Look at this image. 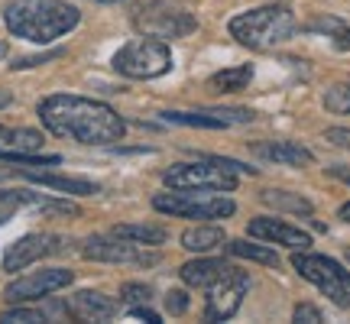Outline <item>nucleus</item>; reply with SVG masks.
Masks as SVG:
<instances>
[{
    "label": "nucleus",
    "mask_w": 350,
    "mask_h": 324,
    "mask_svg": "<svg viewBox=\"0 0 350 324\" xmlns=\"http://www.w3.org/2000/svg\"><path fill=\"white\" fill-rule=\"evenodd\" d=\"M230 36L237 39L240 46H247L253 52L275 49L299 33V20L295 13L282 7V3H269V7H256L230 20Z\"/></svg>",
    "instance_id": "3"
},
{
    "label": "nucleus",
    "mask_w": 350,
    "mask_h": 324,
    "mask_svg": "<svg viewBox=\"0 0 350 324\" xmlns=\"http://www.w3.org/2000/svg\"><path fill=\"white\" fill-rule=\"evenodd\" d=\"M7 221H10V211H7V214H0V224H7Z\"/></svg>",
    "instance_id": "39"
},
{
    "label": "nucleus",
    "mask_w": 350,
    "mask_h": 324,
    "mask_svg": "<svg viewBox=\"0 0 350 324\" xmlns=\"http://www.w3.org/2000/svg\"><path fill=\"white\" fill-rule=\"evenodd\" d=\"M250 292V275L243 273V269H227L217 282L211 286V295H208V321H227V318H234L240 312V305H243V295Z\"/></svg>",
    "instance_id": "11"
},
{
    "label": "nucleus",
    "mask_w": 350,
    "mask_h": 324,
    "mask_svg": "<svg viewBox=\"0 0 350 324\" xmlns=\"http://www.w3.org/2000/svg\"><path fill=\"white\" fill-rule=\"evenodd\" d=\"M130 314H133V318H139V321H150V324H163V318H159V314H156V312H150V308H146V305H130Z\"/></svg>",
    "instance_id": "34"
},
{
    "label": "nucleus",
    "mask_w": 350,
    "mask_h": 324,
    "mask_svg": "<svg viewBox=\"0 0 350 324\" xmlns=\"http://www.w3.org/2000/svg\"><path fill=\"white\" fill-rule=\"evenodd\" d=\"M250 152L256 156V159L292 165V169H305V165H312L314 162L312 150H305V146L292 143V139H266V143H253Z\"/></svg>",
    "instance_id": "15"
},
{
    "label": "nucleus",
    "mask_w": 350,
    "mask_h": 324,
    "mask_svg": "<svg viewBox=\"0 0 350 324\" xmlns=\"http://www.w3.org/2000/svg\"><path fill=\"white\" fill-rule=\"evenodd\" d=\"M113 237L120 240H133V243H143V247H159L165 243V227H156V224H117L111 227Z\"/></svg>",
    "instance_id": "23"
},
{
    "label": "nucleus",
    "mask_w": 350,
    "mask_h": 324,
    "mask_svg": "<svg viewBox=\"0 0 350 324\" xmlns=\"http://www.w3.org/2000/svg\"><path fill=\"white\" fill-rule=\"evenodd\" d=\"M39 120L52 137L72 139L81 146H113L124 139L126 124L111 104L78 94H49L39 100Z\"/></svg>",
    "instance_id": "1"
},
{
    "label": "nucleus",
    "mask_w": 350,
    "mask_h": 324,
    "mask_svg": "<svg viewBox=\"0 0 350 324\" xmlns=\"http://www.w3.org/2000/svg\"><path fill=\"white\" fill-rule=\"evenodd\" d=\"M262 204H269L275 211H288V214H301V217H312L314 204L308 198H301L295 191H262L260 195Z\"/></svg>",
    "instance_id": "24"
},
{
    "label": "nucleus",
    "mask_w": 350,
    "mask_h": 324,
    "mask_svg": "<svg viewBox=\"0 0 350 324\" xmlns=\"http://www.w3.org/2000/svg\"><path fill=\"white\" fill-rule=\"evenodd\" d=\"M120 301H126V305H150L152 288L143 286V282H124L120 286Z\"/></svg>",
    "instance_id": "28"
},
{
    "label": "nucleus",
    "mask_w": 350,
    "mask_h": 324,
    "mask_svg": "<svg viewBox=\"0 0 350 324\" xmlns=\"http://www.w3.org/2000/svg\"><path fill=\"white\" fill-rule=\"evenodd\" d=\"M250 237L256 240H266V243H279V247H288V249H308L312 247V237L301 230V227H292L279 217H256L250 221Z\"/></svg>",
    "instance_id": "14"
},
{
    "label": "nucleus",
    "mask_w": 350,
    "mask_h": 324,
    "mask_svg": "<svg viewBox=\"0 0 350 324\" xmlns=\"http://www.w3.org/2000/svg\"><path fill=\"white\" fill-rule=\"evenodd\" d=\"M163 120L178 126H204V130H224V126L250 124L253 111L247 107H204V111H163Z\"/></svg>",
    "instance_id": "13"
},
{
    "label": "nucleus",
    "mask_w": 350,
    "mask_h": 324,
    "mask_svg": "<svg viewBox=\"0 0 350 324\" xmlns=\"http://www.w3.org/2000/svg\"><path fill=\"white\" fill-rule=\"evenodd\" d=\"M3 23L13 36L49 46L81 23V13L68 0H7Z\"/></svg>",
    "instance_id": "2"
},
{
    "label": "nucleus",
    "mask_w": 350,
    "mask_h": 324,
    "mask_svg": "<svg viewBox=\"0 0 350 324\" xmlns=\"http://www.w3.org/2000/svg\"><path fill=\"white\" fill-rule=\"evenodd\" d=\"M23 178H29L33 185L52 188V191H65V195H75V198H88V195H98L100 185L91 182V178H81V175H59V172H39V169H20Z\"/></svg>",
    "instance_id": "17"
},
{
    "label": "nucleus",
    "mask_w": 350,
    "mask_h": 324,
    "mask_svg": "<svg viewBox=\"0 0 350 324\" xmlns=\"http://www.w3.org/2000/svg\"><path fill=\"white\" fill-rule=\"evenodd\" d=\"M0 321H7V324H16V321H49V314H46V308L39 312V308H23V305H13V308H7V312L0 314Z\"/></svg>",
    "instance_id": "29"
},
{
    "label": "nucleus",
    "mask_w": 350,
    "mask_h": 324,
    "mask_svg": "<svg viewBox=\"0 0 350 324\" xmlns=\"http://www.w3.org/2000/svg\"><path fill=\"white\" fill-rule=\"evenodd\" d=\"M250 78H253L250 62L234 65V68H224V72H214L208 78V91H214V94H237V91H243L250 85Z\"/></svg>",
    "instance_id": "21"
},
{
    "label": "nucleus",
    "mask_w": 350,
    "mask_h": 324,
    "mask_svg": "<svg viewBox=\"0 0 350 324\" xmlns=\"http://www.w3.org/2000/svg\"><path fill=\"white\" fill-rule=\"evenodd\" d=\"M165 312L169 314H185L188 312V295L182 288H169V292H165Z\"/></svg>",
    "instance_id": "30"
},
{
    "label": "nucleus",
    "mask_w": 350,
    "mask_h": 324,
    "mask_svg": "<svg viewBox=\"0 0 350 324\" xmlns=\"http://www.w3.org/2000/svg\"><path fill=\"white\" fill-rule=\"evenodd\" d=\"M72 282H75L72 269H36V273L23 275V279H13L10 286L3 288V299L10 305H29V301L49 299L52 292L72 286Z\"/></svg>",
    "instance_id": "10"
},
{
    "label": "nucleus",
    "mask_w": 350,
    "mask_h": 324,
    "mask_svg": "<svg viewBox=\"0 0 350 324\" xmlns=\"http://www.w3.org/2000/svg\"><path fill=\"white\" fill-rule=\"evenodd\" d=\"M327 172H331V175H338V178H344V182L350 185V172H347V169H327Z\"/></svg>",
    "instance_id": "35"
},
{
    "label": "nucleus",
    "mask_w": 350,
    "mask_h": 324,
    "mask_svg": "<svg viewBox=\"0 0 350 324\" xmlns=\"http://www.w3.org/2000/svg\"><path fill=\"white\" fill-rule=\"evenodd\" d=\"M340 217L350 224V201H347V204H340Z\"/></svg>",
    "instance_id": "36"
},
{
    "label": "nucleus",
    "mask_w": 350,
    "mask_h": 324,
    "mask_svg": "<svg viewBox=\"0 0 350 324\" xmlns=\"http://www.w3.org/2000/svg\"><path fill=\"white\" fill-rule=\"evenodd\" d=\"M292 269H295L301 279H308L314 288H321L338 308H350V269H344L338 260L321 256V253L295 249Z\"/></svg>",
    "instance_id": "7"
},
{
    "label": "nucleus",
    "mask_w": 350,
    "mask_h": 324,
    "mask_svg": "<svg viewBox=\"0 0 350 324\" xmlns=\"http://www.w3.org/2000/svg\"><path fill=\"white\" fill-rule=\"evenodd\" d=\"M325 139H331L334 146H344V150H350V126H331L325 133Z\"/></svg>",
    "instance_id": "33"
},
{
    "label": "nucleus",
    "mask_w": 350,
    "mask_h": 324,
    "mask_svg": "<svg viewBox=\"0 0 350 324\" xmlns=\"http://www.w3.org/2000/svg\"><path fill=\"white\" fill-rule=\"evenodd\" d=\"M0 59H7V42H0Z\"/></svg>",
    "instance_id": "38"
},
{
    "label": "nucleus",
    "mask_w": 350,
    "mask_h": 324,
    "mask_svg": "<svg viewBox=\"0 0 350 324\" xmlns=\"http://www.w3.org/2000/svg\"><path fill=\"white\" fill-rule=\"evenodd\" d=\"M68 249V240L55 237V234H26V237L13 240L7 253H3V273H20L33 262L46 260V256H55V253H65Z\"/></svg>",
    "instance_id": "12"
},
{
    "label": "nucleus",
    "mask_w": 350,
    "mask_h": 324,
    "mask_svg": "<svg viewBox=\"0 0 350 324\" xmlns=\"http://www.w3.org/2000/svg\"><path fill=\"white\" fill-rule=\"evenodd\" d=\"M104 3H113V0H104Z\"/></svg>",
    "instance_id": "40"
},
{
    "label": "nucleus",
    "mask_w": 350,
    "mask_h": 324,
    "mask_svg": "<svg viewBox=\"0 0 350 324\" xmlns=\"http://www.w3.org/2000/svg\"><path fill=\"white\" fill-rule=\"evenodd\" d=\"M292 318L299 324H321L325 321V314L318 312L314 305H308V301H301V305H295V312H292Z\"/></svg>",
    "instance_id": "31"
},
{
    "label": "nucleus",
    "mask_w": 350,
    "mask_h": 324,
    "mask_svg": "<svg viewBox=\"0 0 350 324\" xmlns=\"http://www.w3.org/2000/svg\"><path fill=\"white\" fill-rule=\"evenodd\" d=\"M156 211L169 214V217H198V221H217V217H230L237 211V204L230 198H195L191 191H163L152 198Z\"/></svg>",
    "instance_id": "8"
},
{
    "label": "nucleus",
    "mask_w": 350,
    "mask_h": 324,
    "mask_svg": "<svg viewBox=\"0 0 350 324\" xmlns=\"http://www.w3.org/2000/svg\"><path fill=\"white\" fill-rule=\"evenodd\" d=\"M227 253H230V256H240V260H253V262H262V266H275V269H279V256H275V249L260 247V243L227 240Z\"/></svg>",
    "instance_id": "25"
},
{
    "label": "nucleus",
    "mask_w": 350,
    "mask_h": 324,
    "mask_svg": "<svg viewBox=\"0 0 350 324\" xmlns=\"http://www.w3.org/2000/svg\"><path fill=\"white\" fill-rule=\"evenodd\" d=\"M113 72H120L124 78H139V81H150V78H159L172 68V52L163 39H133L120 49L113 52Z\"/></svg>",
    "instance_id": "6"
},
{
    "label": "nucleus",
    "mask_w": 350,
    "mask_h": 324,
    "mask_svg": "<svg viewBox=\"0 0 350 324\" xmlns=\"http://www.w3.org/2000/svg\"><path fill=\"white\" fill-rule=\"evenodd\" d=\"M327 113H350V85H331L325 91Z\"/></svg>",
    "instance_id": "27"
},
{
    "label": "nucleus",
    "mask_w": 350,
    "mask_h": 324,
    "mask_svg": "<svg viewBox=\"0 0 350 324\" xmlns=\"http://www.w3.org/2000/svg\"><path fill=\"white\" fill-rule=\"evenodd\" d=\"M68 312H72V318H81V321H111L113 314L120 312V305L104 292L81 288L68 299Z\"/></svg>",
    "instance_id": "16"
},
{
    "label": "nucleus",
    "mask_w": 350,
    "mask_h": 324,
    "mask_svg": "<svg viewBox=\"0 0 350 324\" xmlns=\"http://www.w3.org/2000/svg\"><path fill=\"white\" fill-rule=\"evenodd\" d=\"M3 104H10V94H3V91H0V107H3Z\"/></svg>",
    "instance_id": "37"
},
{
    "label": "nucleus",
    "mask_w": 350,
    "mask_h": 324,
    "mask_svg": "<svg viewBox=\"0 0 350 324\" xmlns=\"http://www.w3.org/2000/svg\"><path fill=\"white\" fill-rule=\"evenodd\" d=\"M42 133L33 126H3L0 124V152H36Z\"/></svg>",
    "instance_id": "19"
},
{
    "label": "nucleus",
    "mask_w": 350,
    "mask_h": 324,
    "mask_svg": "<svg viewBox=\"0 0 350 324\" xmlns=\"http://www.w3.org/2000/svg\"><path fill=\"white\" fill-rule=\"evenodd\" d=\"M230 266H227L224 260H211V256H204V260H191L185 262L182 269H178V275H182V282L191 288H211L221 275L227 273Z\"/></svg>",
    "instance_id": "18"
},
{
    "label": "nucleus",
    "mask_w": 350,
    "mask_h": 324,
    "mask_svg": "<svg viewBox=\"0 0 350 324\" xmlns=\"http://www.w3.org/2000/svg\"><path fill=\"white\" fill-rule=\"evenodd\" d=\"M59 55H65L62 49H52L46 52V55H26V59H20V62H13L10 68L16 72V68H33V65H42V62H52V59H59Z\"/></svg>",
    "instance_id": "32"
},
{
    "label": "nucleus",
    "mask_w": 350,
    "mask_h": 324,
    "mask_svg": "<svg viewBox=\"0 0 350 324\" xmlns=\"http://www.w3.org/2000/svg\"><path fill=\"white\" fill-rule=\"evenodd\" d=\"M224 243H227L224 230L214 224H195L182 234V247H185L188 253H211V249L224 247Z\"/></svg>",
    "instance_id": "20"
},
{
    "label": "nucleus",
    "mask_w": 350,
    "mask_h": 324,
    "mask_svg": "<svg viewBox=\"0 0 350 324\" xmlns=\"http://www.w3.org/2000/svg\"><path fill=\"white\" fill-rule=\"evenodd\" d=\"M130 20H133V29L139 36H152V39H163V42L185 39L198 29V16L182 0H150V3H139Z\"/></svg>",
    "instance_id": "5"
},
{
    "label": "nucleus",
    "mask_w": 350,
    "mask_h": 324,
    "mask_svg": "<svg viewBox=\"0 0 350 324\" xmlns=\"http://www.w3.org/2000/svg\"><path fill=\"white\" fill-rule=\"evenodd\" d=\"M81 256L94 262H117V266H156L159 253L146 249L143 243L133 240H120V237H88L81 240Z\"/></svg>",
    "instance_id": "9"
},
{
    "label": "nucleus",
    "mask_w": 350,
    "mask_h": 324,
    "mask_svg": "<svg viewBox=\"0 0 350 324\" xmlns=\"http://www.w3.org/2000/svg\"><path fill=\"white\" fill-rule=\"evenodd\" d=\"M237 169L256 175L253 165H240L234 159L208 156V159H198V162H178V165H172L163 175V182L172 191H234L237 188Z\"/></svg>",
    "instance_id": "4"
},
{
    "label": "nucleus",
    "mask_w": 350,
    "mask_h": 324,
    "mask_svg": "<svg viewBox=\"0 0 350 324\" xmlns=\"http://www.w3.org/2000/svg\"><path fill=\"white\" fill-rule=\"evenodd\" d=\"M46 201V195H39V191H26V188H3L0 191V204L13 211V208H39Z\"/></svg>",
    "instance_id": "26"
},
{
    "label": "nucleus",
    "mask_w": 350,
    "mask_h": 324,
    "mask_svg": "<svg viewBox=\"0 0 350 324\" xmlns=\"http://www.w3.org/2000/svg\"><path fill=\"white\" fill-rule=\"evenodd\" d=\"M305 29L314 33V36H327L340 52L350 49V26L344 20H338V16H314V20L305 23Z\"/></svg>",
    "instance_id": "22"
}]
</instances>
